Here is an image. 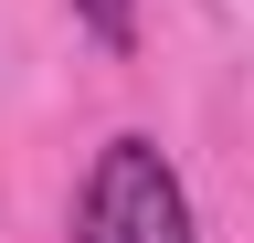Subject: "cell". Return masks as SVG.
Listing matches in <instances>:
<instances>
[{"instance_id":"2","label":"cell","mask_w":254,"mask_h":243,"mask_svg":"<svg viewBox=\"0 0 254 243\" xmlns=\"http://www.w3.org/2000/svg\"><path fill=\"white\" fill-rule=\"evenodd\" d=\"M74 21H85L106 53H127V43H138V0H74Z\"/></svg>"},{"instance_id":"1","label":"cell","mask_w":254,"mask_h":243,"mask_svg":"<svg viewBox=\"0 0 254 243\" xmlns=\"http://www.w3.org/2000/svg\"><path fill=\"white\" fill-rule=\"evenodd\" d=\"M74 243H190V191L148 138H106L74 201Z\"/></svg>"}]
</instances>
